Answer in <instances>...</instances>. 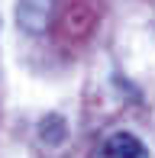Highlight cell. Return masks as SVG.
I'll return each instance as SVG.
<instances>
[{
  "label": "cell",
  "mask_w": 155,
  "mask_h": 158,
  "mask_svg": "<svg viewBox=\"0 0 155 158\" xmlns=\"http://www.w3.org/2000/svg\"><path fill=\"white\" fill-rule=\"evenodd\" d=\"M58 0H16V26L29 35H42L52 26Z\"/></svg>",
  "instance_id": "obj_1"
},
{
  "label": "cell",
  "mask_w": 155,
  "mask_h": 158,
  "mask_svg": "<svg viewBox=\"0 0 155 158\" xmlns=\"http://www.w3.org/2000/svg\"><path fill=\"white\" fill-rule=\"evenodd\" d=\"M103 155L107 158H149V148L132 132H113L103 142Z\"/></svg>",
  "instance_id": "obj_2"
},
{
  "label": "cell",
  "mask_w": 155,
  "mask_h": 158,
  "mask_svg": "<svg viewBox=\"0 0 155 158\" xmlns=\"http://www.w3.org/2000/svg\"><path fill=\"white\" fill-rule=\"evenodd\" d=\"M65 139H68V123H65V116L48 113V116L39 119V142H42V145L58 148V145H65Z\"/></svg>",
  "instance_id": "obj_3"
}]
</instances>
